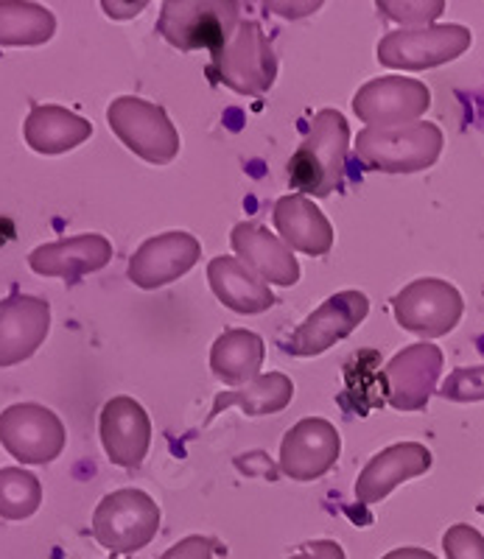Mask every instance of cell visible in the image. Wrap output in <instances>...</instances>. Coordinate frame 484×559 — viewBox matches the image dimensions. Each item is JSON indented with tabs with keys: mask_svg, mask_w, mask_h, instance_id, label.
Segmentation results:
<instances>
[{
	"mask_svg": "<svg viewBox=\"0 0 484 559\" xmlns=\"http://www.w3.org/2000/svg\"><path fill=\"white\" fill-rule=\"evenodd\" d=\"M51 331V306L43 297L12 294L0 302V369L23 364Z\"/></svg>",
	"mask_w": 484,
	"mask_h": 559,
	"instance_id": "cell-16",
	"label": "cell"
},
{
	"mask_svg": "<svg viewBox=\"0 0 484 559\" xmlns=\"http://www.w3.org/2000/svg\"><path fill=\"white\" fill-rule=\"evenodd\" d=\"M102 7H104V12L109 14V17H134V14H141L143 9H146V3H132V7H121V3H109V0H104Z\"/></svg>",
	"mask_w": 484,
	"mask_h": 559,
	"instance_id": "cell-33",
	"label": "cell"
},
{
	"mask_svg": "<svg viewBox=\"0 0 484 559\" xmlns=\"http://www.w3.org/2000/svg\"><path fill=\"white\" fill-rule=\"evenodd\" d=\"M62 419L39 403H14L0 414V445L20 464H48L64 451Z\"/></svg>",
	"mask_w": 484,
	"mask_h": 559,
	"instance_id": "cell-12",
	"label": "cell"
},
{
	"mask_svg": "<svg viewBox=\"0 0 484 559\" xmlns=\"http://www.w3.org/2000/svg\"><path fill=\"white\" fill-rule=\"evenodd\" d=\"M381 559H437L432 551H426V548H417V546H403V548H396V551L383 554Z\"/></svg>",
	"mask_w": 484,
	"mask_h": 559,
	"instance_id": "cell-32",
	"label": "cell"
},
{
	"mask_svg": "<svg viewBox=\"0 0 484 559\" xmlns=\"http://www.w3.org/2000/svg\"><path fill=\"white\" fill-rule=\"evenodd\" d=\"M432 107V90L421 79L378 76L353 96V112L370 129L403 127L421 121Z\"/></svg>",
	"mask_w": 484,
	"mask_h": 559,
	"instance_id": "cell-11",
	"label": "cell"
},
{
	"mask_svg": "<svg viewBox=\"0 0 484 559\" xmlns=\"http://www.w3.org/2000/svg\"><path fill=\"white\" fill-rule=\"evenodd\" d=\"M263 361H267V347L263 338L252 331H224L211 347V369L213 376L227 386H247L261 376Z\"/></svg>",
	"mask_w": 484,
	"mask_h": 559,
	"instance_id": "cell-23",
	"label": "cell"
},
{
	"mask_svg": "<svg viewBox=\"0 0 484 559\" xmlns=\"http://www.w3.org/2000/svg\"><path fill=\"white\" fill-rule=\"evenodd\" d=\"M446 356L432 342H417L403 347L389 358L381 372L387 403L398 412H423L437 392Z\"/></svg>",
	"mask_w": 484,
	"mask_h": 559,
	"instance_id": "cell-10",
	"label": "cell"
},
{
	"mask_svg": "<svg viewBox=\"0 0 484 559\" xmlns=\"http://www.w3.org/2000/svg\"><path fill=\"white\" fill-rule=\"evenodd\" d=\"M107 123L123 146L152 166H168L179 154V132L168 112L138 96L115 98L107 107Z\"/></svg>",
	"mask_w": 484,
	"mask_h": 559,
	"instance_id": "cell-6",
	"label": "cell"
},
{
	"mask_svg": "<svg viewBox=\"0 0 484 559\" xmlns=\"http://www.w3.org/2000/svg\"><path fill=\"white\" fill-rule=\"evenodd\" d=\"M471 43V28L459 23H434L383 34L376 57L383 68L392 70H432L462 57Z\"/></svg>",
	"mask_w": 484,
	"mask_h": 559,
	"instance_id": "cell-7",
	"label": "cell"
},
{
	"mask_svg": "<svg viewBox=\"0 0 484 559\" xmlns=\"http://www.w3.org/2000/svg\"><path fill=\"white\" fill-rule=\"evenodd\" d=\"M43 503V484L23 467L0 471V518L3 521H26Z\"/></svg>",
	"mask_w": 484,
	"mask_h": 559,
	"instance_id": "cell-26",
	"label": "cell"
},
{
	"mask_svg": "<svg viewBox=\"0 0 484 559\" xmlns=\"http://www.w3.org/2000/svg\"><path fill=\"white\" fill-rule=\"evenodd\" d=\"M440 397L453 403L484 401V364L453 369L451 376L446 378V383L440 386Z\"/></svg>",
	"mask_w": 484,
	"mask_h": 559,
	"instance_id": "cell-28",
	"label": "cell"
},
{
	"mask_svg": "<svg viewBox=\"0 0 484 559\" xmlns=\"http://www.w3.org/2000/svg\"><path fill=\"white\" fill-rule=\"evenodd\" d=\"M109 261H113V243L98 233H84V236L43 243L28 254V266L34 274L68 280V283L98 272Z\"/></svg>",
	"mask_w": 484,
	"mask_h": 559,
	"instance_id": "cell-19",
	"label": "cell"
},
{
	"mask_svg": "<svg viewBox=\"0 0 484 559\" xmlns=\"http://www.w3.org/2000/svg\"><path fill=\"white\" fill-rule=\"evenodd\" d=\"M57 34V17L39 3L0 0V51L14 45H45Z\"/></svg>",
	"mask_w": 484,
	"mask_h": 559,
	"instance_id": "cell-25",
	"label": "cell"
},
{
	"mask_svg": "<svg viewBox=\"0 0 484 559\" xmlns=\"http://www.w3.org/2000/svg\"><path fill=\"white\" fill-rule=\"evenodd\" d=\"M442 548L448 559H484V537L468 523H453L442 534Z\"/></svg>",
	"mask_w": 484,
	"mask_h": 559,
	"instance_id": "cell-29",
	"label": "cell"
},
{
	"mask_svg": "<svg viewBox=\"0 0 484 559\" xmlns=\"http://www.w3.org/2000/svg\"><path fill=\"white\" fill-rule=\"evenodd\" d=\"M342 453V437L333 423L322 417L299 419L281 442V473L292 481H317L331 473Z\"/></svg>",
	"mask_w": 484,
	"mask_h": 559,
	"instance_id": "cell-13",
	"label": "cell"
},
{
	"mask_svg": "<svg viewBox=\"0 0 484 559\" xmlns=\"http://www.w3.org/2000/svg\"><path fill=\"white\" fill-rule=\"evenodd\" d=\"M294 401V381L283 372H267V376H258L256 381L247 383V386L229 389V392L216 394L213 401L211 417L208 423L219 417L227 408H241L247 417H267V414H278Z\"/></svg>",
	"mask_w": 484,
	"mask_h": 559,
	"instance_id": "cell-24",
	"label": "cell"
},
{
	"mask_svg": "<svg viewBox=\"0 0 484 559\" xmlns=\"http://www.w3.org/2000/svg\"><path fill=\"white\" fill-rule=\"evenodd\" d=\"M216 551H219L216 540L202 537V534H191V537H182L177 546L168 548L160 559H213V554Z\"/></svg>",
	"mask_w": 484,
	"mask_h": 559,
	"instance_id": "cell-30",
	"label": "cell"
},
{
	"mask_svg": "<svg viewBox=\"0 0 484 559\" xmlns=\"http://www.w3.org/2000/svg\"><path fill=\"white\" fill-rule=\"evenodd\" d=\"M432 451L421 442H398V445L383 448L381 453L364 464V471L356 478V498L364 507L381 503L392 489L403 481L423 476L432 471Z\"/></svg>",
	"mask_w": 484,
	"mask_h": 559,
	"instance_id": "cell-17",
	"label": "cell"
},
{
	"mask_svg": "<svg viewBox=\"0 0 484 559\" xmlns=\"http://www.w3.org/2000/svg\"><path fill=\"white\" fill-rule=\"evenodd\" d=\"M93 134V123L57 104H39L26 115L23 138L37 154H64L82 146Z\"/></svg>",
	"mask_w": 484,
	"mask_h": 559,
	"instance_id": "cell-22",
	"label": "cell"
},
{
	"mask_svg": "<svg viewBox=\"0 0 484 559\" xmlns=\"http://www.w3.org/2000/svg\"><path fill=\"white\" fill-rule=\"evenodd\" d=\"M98 433H102V445L109 462L134 471L141 467L152 445V419L134 397L118 394L104 403Z\"/></svg>",
	"mask_w": 484,
	"mask_h": 559,
	"instance_id": "cell-15",
	"label": "cell"
},
{
	"mask_svg": "<svg viewBox=\"0 0 484 559\" xmlns=\"http://www.w3.org/2000/svg\"><path fill=\"white\" fill-rule=\"evenodd\" d=\"M370 313V299L362 292H339L328 297L311 317L297 324V331L283 342V353L297 358L322 356L337 342L356 333Z\"/></svg>",
	"mask_w": 484,
	"mask_h": 559,
	"instance_id": "cell-9",
	"label": "cell"
},
{
	"mask_svg": "<svg viewBox=\"0 0 484 559\" xmlns=\"http://www.w3.org/2000/svg\"><path fill=\"white\" fill-rule=\"evenodd\" d=\"M396 322L423 338L448 336L465 313V299L457 286L440 277L412 280L392 297Z\"/></svg>",
	"mask_w": 484,
	"mask_h": 559,
	"instance_id": "cell-8",
	"label": "cell"
},
{
	"mask_svg": "<svg viewBox=\"0 0 484 559\" xmlns=\"http://www.w3.org/2000/svg\"><path fill=\"white\" fill-rule=\"evenodd\" d=\"M229 243L236 249V258L247 269L258 274L263 283L292 288L299 283V263L292 249L272 236L263 224L241 222L229 233Z\"/></svg>",
	"mask_w": 484,
	"mask_h": 559,
	"instance_id": "cell-18",
	"label": "cell"
},
{
	"mask_svg": "<svg viewBox=\"0 0 484 559\" xmlns=\"http://www.w3.org/2000/svg\"><path fill=\"white\" fill-rule=\"evenodd\" d=\"M160 507L143 489H115L93 512V537L113 554H134L157 537Z\"/></svg>",
	"mask_w": 484,
	"mask_h": 559,
	"instance_id": "cell-5",
	"label": "cell"
},
{
	"mask_svg": "<svg viewBox=\"0 0 484 559\" xmlns=\"http://www.w3.org/2000/svg\"><path fill=\"white\" fill-rule=\"evenodd\" d=\"M241 26V3L233 0H166L160 7L157 34L179 51L208 48L219 53Z\"/></svg>",
	"mask_w": 484,
	"mask_h": 559,
	"instance_id": "cell-3",
	"label": "cell"
},
{
	"mask_svg": "<svg viewBox=\"0 0 484 559\" xmlns=\"http://www.w3.org/2000/svg\"><path fill=\"white\" fill-rule=\"evenodd\" d=\"M351 152V127L339 109H319L311 129L288 159V182L308 199H328L342 188Z\"/></svg>",
	"mask_w": 484,
	"mask_h": 559,
	"instance_id": "cell-1",
	"label": "cell"
},
{
	"mask_svg": "<svg viewBox=\"0 0 484 559\" xmlns=\"http://www.w3.org/2000/svg\"><path fill=\"white\" fill-rule=\"evenodd\" d=\"M446 134L437 123L414 121L403 127L370 129L356 134V157L364 168L381 174H417L440 159Z\"/></svg>",
	"mask_w": 484,
	"mask_h": 559,
	"instance_id": "cell-2",
	"label": "cell"
},
{
	"mask_svg": "<svg viewBox=\"0 0 484 559\" xmlns=\"http://www.w3.org/2000/svg\"><path fill=\"white\" fill-rule=\"evenodd\" d=\"M378 9L387 14L389 20H398L409 28L434 26V20L446 12V0H412V3H389V0H378Z\"/></svg>",
	"mask_w": 484,
	"mask_h": 559,
	"instance_id": "cell-27",
	"label": "cell"
},
{
	"mask_svg": "<svg viewBox=\"0 0 484 559\" xmlns=\"http://www.w3.org/2000/svg\"><path fill=\"white\" fill-rule=\"evenodd\" d=\"M272 222L281 241L286 243L292 252L311 254V258H322L333 249V227L326 218V213L317 207L303 193H292L274 202Z\"/></svg>",
	"mask_w": 484,
	"mask_h": 559,
	"instance_id": "cell-20",
	"label": "cell"
},
{
	"mask_svg": "<svg viewBox=\"0 0 484 559\" xmlns=\"http://www.w3.org/2000/svg\"><path fill=\"white\" fill-rule=\"evenodd\" d=\"M286 559H344V551L337 540H314Z\"/></svg>",
	"mask_w": 484,
	"mask_h": 559,
	"instance_id": "cell-31",
	"label": "cell"
},
{
	"mask_svg": "<svg viewBox=\"0 0 484 559\" xmlns=\"http://www.w3.org/2000/svg\"><path fill=\"white\" fill-rule=\"evenodd\" d=\"M208 76L224 84L238 96H263L278 79V57L272 43L263 34L261 23L241 20V26L229 37L222 51L213 53Z\"/></svg>",
	"mask_w": 484,
	"mask_h": 559,
	"instance_id": "cell-4",
	"label": "cell"
},
{
	"mask_svg": "<svg viewBox=\"0 0 484 559\" xmlns=\"http://www.w3.org/2000/svg\"><path fill=\"white\" fill-rule=\"evenodd\" d=\"M208 280H211L219 302L244 317L269 311L278 302L269 283H263L252 269H247L238 258H229V254H219L208 263Z\"/></svg>",
	"mask_w": 484,
	"mask_h": 559,
	"instance_id": "cell-21",
	"label": "cell"
},
{
	"mask_svg": "<svg viewBox=\"0 0 484 559\" xmlns=\"http://www.w3.org/2000/svg\"><path fill=\"white\" fill-rule=\"evenodd\" d=\"M199 258H202V243L186 229H172V233L143 241L138 252L129 258L127 274L134 286L152 292L191 272Z\"/></svg>",
	"mask_w": 484,
	"mask_h": 559,
	"instance_id": "cell-14",
	"label": "cell"
}]
</instances>
